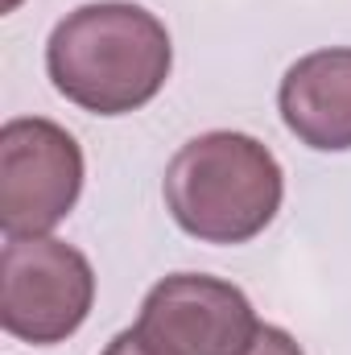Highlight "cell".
<instances>
[{
  "mask_svg": "<svg viewBox=\"0 0 351 355\" xmlns=\"http://www.w3.org/2000/svg\"><path fill=\"white\" fill-rule=\"evenodd\" d=\"M174 67L162 17L132 0H99L67 12L46 42L54 91L91 116H128L157 99Z\"/></svg>",
  "mask_w": 351,
  "mask_h": 355,
  "instance_id": "1",
  "label": "cell"
},
{
  "mask_svg": "<svg viewBox=\"0 0 351 355\" xmlns=\"http://www.w3.org/2000/svg\"><path fill=\"white\" fill-rule=\"evenodd\" d=\"M162 194L186 236L203 244H248L281 211L285 174L257 137L215 128L170 157Z\"/></svg>",
  "mask_w": 351,
  "mask_h": 355,
  "instance_id": "2",
  "label": "cell"
},
{
  "mask_svg": "<svg viewBox=\"0 0 351 355\" xmlns=\"http://www.w3.org/2000/svg\"><path fill=\"white\" fill-rule=\"evenodd\" d=\"M95 272L91 261L54 240L25 236L0 252V327L33 347L67 343L91 314Z\"/></svg>",
  "mask_w": 351,
  "mask_h": 355,
  "instance_id": "3",
  "label": "cell"
},
{
  "mask_svg": "<svg viewBox=\"0 0 351 355\" xmlns=\"http://www.w3.org/2000/svg\"><path fill=\"white\" fill-rule=\"evenodd\" d=\"M79 194L83 149L62 124L17 116L0 128V227L8 240L50 236Z\"/></svg>",
  "mask_w": 351,
  "mask_h": 355,
  "instance_id": "4",
  "label": "cell"
},
{
  "mask_svg": "<svg viewBox=\"0 0 351 355\" xmlns=\"http://www.w3.org/2000/svg\"><path fill=\"white\" fill-rule=\"evenodd\" d=\"M261 327L240 285L211 272H174L145 293L132 331L153 355H248Z\"/></svg>",
  "mask_w": 351,
  "mask_h": 355,
  "instance_id": "5",
  "label": "cell"
},
{
  "mask_svg": "<svg viewBox=\"0 0 351 355\" xmlns=\"http://www.w3.org/2000/svg\"><path fill=\"white\" fill-rule=\"evenodd\" d=\"M277 107L306 149H351V46H327L298 58L281 79Z\"/></svg>",
  "mask_w": 351,
  "mask_h": 355,
  "instance_id": "6",
  "label": "cell"
},
{
  "mask_svg": "<svg viewBox=\"0 0 351 355\" xmlns=\"http://www.w3.org/2000/svg\"><path fill=\"white\" fill-rule=\"evenodd\" d=\"M248 355H306V352H302V343H298L289 331H281V327H261V335H257V343H252Z\"/></svg>",
  "mask_w": 351,
  "mask_h": 355,
  "instance_id": "7",
  "label": "cell"
},
{
  "mask_svg": "<svg viewBox=\"0 0 351 355\" xmlns=\"http://www.w3.org/2000/svg\"><path fill=\"white\" fill-rule=\"evenodd\" d=\"M99 355H153V352L141 343V335H137V331H120V335H116V339H112Z\"/></svg>",
  "mask_w": 351,
  "mask_h": 355,
  "instance_id": "8",
  "label": "cell"
},
{
  "mask_svg": "<svg viewBox=\"0 0 351 355\" xmlns=\"http://www.w3.org/2000/svg\"><path fill=\"white\" fill-rule=\"evenodd\" d=\"M8 8H17V0H4V12H8Z\"/></svg>",
  "mask_w": 351,
  "mask_h": 355,
  "instance_id": "9",
  "label": "cell"
}]
</instances>
